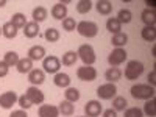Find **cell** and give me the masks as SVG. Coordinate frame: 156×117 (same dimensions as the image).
<instances>
[{
    "instance_id": "obj_1",
    "label": "cell",
    "mask_w": 156,
    "mask_h": 117,
    "mask_svg": "<svg viewBox=\"0 0 156 117\" xmlns=\"http://www.w3.org/2000/svg\"><path fill=\"white\" fill-rule=\"evenodd\" d=\"M131 97L133 98H137V100H150V98H154V87L150 86V84H133L131 89Z\"/></svg>"
},
{
    "instance_id": "obj_2",
    "label": "cell",
    "mask_w": 156,
    "mask_h": 117,
    "mask_svg": "<svg viewBox=\"0 0 156 117\" xmlns=\"http://www.w3.org/2000/svg\"><path fill=\"white\" fill-rule=\"evenodd\" d=\"M76 55L83 61L84 66H92V64L97 61V55H95V50L92 45L89 44H81L76 50Z\"/></svg>"
},
{
    "instance_id": "obj_3",
    "label": "cell",
    "mask_w": 156,
    "mask_h": 117,
    "mask_svg": "<svg viewBox=\"0 0 156 117\" xmlns=\"http://www.w3.org/2000/svg\"><path fill=\"white\" fill-rule=\"evenodd\" d=\"M144 73V64H142L140 61H128L126 66H125V78L129 81H134L137 80V78Z\"/></svg>"
},
{
    "instance_id": "obj_4",
    "label": "cell",
    "mask_w": 156,
    "mask_h": 117,
    "mask_svg": "<svg viewBox=\"0 0 156 117\" xmlns=\"http://www.w3.org/2000/svg\"><path fill=\"white\" fill-rule=\"evenodd\" d=\"M76 31L83 37H95L98 34V25L90 20H81L76 23Z\"/></svg>"
},
{
    "instance_id": "obj_5",
    "label": "cell",
    "mask_w": 156,
    "mask_h": 117,
    "mask_svg": "<svg viewBox=\"0 0 156 117\" xmlns=\"http://www.w3.org/2000/svg\"><path fill=\"white\" fill-rule=\"evenodd\" d=\"M128 58V53L125 48H114L111 53L108 55V62L111 67H119L120 64H123Z\"/></svg>"
},
{
    "instance_id": "obj_6",
    "label": "cell",
    "mask_w": 156,
    "mask_h": 117,
    "mask_svg": "<svg viewBox=\"0 0 156 117\" xmlns=\"http://www.w3.org/2000/svg\"><path fill=\"white\" fill-rule=\"evenodd\" d=\"M42 67H44L42 70L45 73H58L61 69V61L55 55H48L42 59Z\"/></svg>"
},
{
    "instance_id": "obj_7",
    "label": "cell",
    "mask_w": 156,
    "mask_h": 117,
    "mask_svg": "<svg viewBox=\"0 0 156 117\" xmlns=\"http://www.w3.org/2000/svg\"><path fill=\"white\" fill-rule=\"evenodd\" d=\"M97 95L101 100H111L117 95V86L115 83H105L97 87Z\"/></svg>"
},
{
    "instance_id": "obj_8",
    "label": "cell",
    "mask_w": 156,
    "mask_h": 117,
    "mask_svg": "<svg viewBox=\"0 0 156 117\" xmlns=\"http://www.w3.org/2000/svg\"><path fill=\"white\" fill-rule=\"evenodd\" d=\"M25 95H27V98L31 101V105H42L44 98H45L44 92L37 86H30L27 90H25Z\"/></svg>"
},
{
    "instance_id": "obj_9",
    "label": "cell",
    "mask_w": 156,
    "mask_h": 117,
    "mask_svg": "<svg viewBox=\"0 0 156 117\" xmlns=\"http://www.w3.org/2000/svg\"><path fill=\"white\" fill-rule=\"evenodd\" d=\"M17 98H19V95L14 92V90H6V92L0 94V108L11 109L17 103Z\"/></svg>"
},
{
    "instance_id": "obj_10",
    "label": "cell",
    "mask_w": 156,
    "mask_h": 117,
    "mask_svg": "<svg viewBox=\"0 0 156 117\" xmlns=\"http://www.w3.org/2000/svg\"><path fill=\"white\" fill-rule=\"evenodd\" d=\"M76 76L81 81H94L97 78V70L92 66H83L76 69Z\"/></svg>"
},
{
    "instance_id": "obj_11",
    "label": "cell",
    "mask_w": 156,
    "mask_h": 117,
    "mask_svg": "<svg viewBox=\"0 0 156 117\" xmlns=\"http://www.w3.org/2000/svg\"><path fill=\"white\" fill-rule=\"evenodd\" d=\"M86 117H98L103 112V106L98 100H89L84 106Z\"/></svg>"
},
{
    "instance_id": "obj_12",
    "label": "cell",
    "mask_w": 156,
    "mask_h": 117,
    "mask_svg": "<svg viewBox=\"0 0 156 117\" xmlns=\"http://www.w3.org/2000/svg\"><path fill=\"white\" fill-rule=\"evenodd\" d=\"M50 14H51V17L56 19V20H64L67 17V6L62 5L61 2H58V3H55L53 6H51Z\"/></svg>"
},
{
    "instance_id": "obj_13",
    "label": "cell",
    "mask_w": 156,
    "mask_h": 117,
    "mask_svg": "<svg viewBox=\"0 0 156 117\" xmlns=\"http://www.w3.org/2000/svg\"><path fill=\"white\" fill-rule=\"evenodd\" d=\"M37 115L39 117H59V109L55 105H42L37 109Z\"/></svg>"
},
{
    "instance_id": "obj_14",
    "label": "cell",
    "mask_w": 156,
    "mask_h": 117,
    "mask_svg": "<svg viewBox=\"0 0 156 117\" xmlns=\"http://www.w3.org/2000/svg\"><path fill=\"white\" fill-rule=\"evenodd\" d=\"M28 81L31 83V86H39L45 81V72L42 69H33L31 72H28Z\"/></svg>"
},
{
    "instance_id": "obj_15",
    "label": "cell",
    "mask_w": 156,
    "mask_h": 117,
    "mask_svg": "<svg viewBox=\"0 0 156 117\" xmlns=\"http://www.w3.org/2000/svg\"><path fill=\"white\" fill-rule=\"evenodd\" d=\"M27 55H28L27 58H30L31 61H41V59L45 58V47H42V45H33V47H30Z\"/></svg>"
},
{
    "instance_id": "obj_16",
    "label": "cell",
    "mask_w": 156,
    "mask_h": 117,
    "mask_svg": "<svg viewBox=\"0 0 156 117\" xmlns=\"http://www.w3.org/2000/svg\"><path fill=\"white\" fill-rule=\"evenodd\" d=\"M70 76L67 75V73H64V72H58V73H55V76H53V83H55V86H58V87H64V89H67L69 86H70Z\"/></svg>"
},
{
    "instance_id": "obj_17",
    "label": "cell",
    "mask_w": 156,
    "mask_h": 117,
    "mask_svg": "<svg viewBox=\"0 0 156 117\" xmlns=\"http://www.w3.org/2000/svg\"><path fill=\"white\" fill-rule=\"evenodd\" d=\"M39 23H36V22H27V25L23 27V36L25 37H28V39H33V37H36L37 34H39Z\"/></svg>"
},
{
    "instance_id": "obj_18",
    "label": "cell",
    "mask_w": 156,
    "mask_h": 117,
    "mask_svg": "<svg viewBox=\"0 0 156 117\" xmlns=\"http://www.w3.org/2000/svg\"><path fill=\"white\" fill-rule=\"evenodd\" d=\"M111 44L115 47V48H123L126 44H128V34L120 31V33H117V34H112L111 37Z\"/></svg>"
},
{
    "instance_id": "obj_19",
    "label": "cell",
    "mask_w": 156,
    "mask_h": 117,
    "mask_svg": "<svg viewBox=\"0 0 156 117\" xmlns=\"http://www.w3.org/2000/svg\"><path fill=\"white\" fill-rule=\"evenodd\" d=\"M31 17H33V22H36V23L44 22L48 17V11H47L45 6H36L31 12Z\"/></svg>"
},
{
    "instance_id": "obj_20",
    "label": "cell",
    "mask_w": 156,
    "mask_h": 117,
    "mask_svg": "<svg viewBox=\"0 0 156 117\" xmlns=\"http://www.w3.org/2000/svg\"><path fill=\"white\" fill-rule=\"evenodd\" d=\"M95 9H97L98 14L108 16V14H111V11H112V3L109 2V0H98V2L95 3Z\"/></svg>"
},
{
    "instance_id": "obj_21",
    "label": "cell",
    "mask_w": 156,
    "mask_h": 117,
    "mask_svg": "<svg viewBox=\"0 0 156 117\" xmlns=\"http://www.w3.org/2000/svg\"><path fill=\"white\" fill-rule=\"evenodd\" d=\"M140 19H142V22L145 23V27L154 25V22H156V12H154V9H148V8H145L144 11L140 12Z\"/></svg>"
},
{
    "instance_id": "obj_22",
    "label": "cell",
    "mask_w": 156,
    "mask_h": 117,
    "mask_svg": "<svg viewBox=\"0 0 156 117\" xmlns=\"http://www.w3.org/2000/svg\"><path fill=\"white\" fill-rule=\"evenodd\" d=\"M16 67H17L19 73H28L33 70V61L30 58H20Z\"/></svg>"
},
{
    "instance_id": "obj_23",
    "label": "cell",
    "mask_w": 156,
    "mask_h": 117,
    "mask_svg": "<svg viewBox=\"0 0 156 117\" xmlns=\"http://www.w3.org/2000/svg\"><path fill=\"white\" fill-rule=\"evenodd\" d=\"M105 78L108 80V83H115L122 78V70L119 67H109L105 72Z\"/></svg>"
},
{
    "instance_id": "obj_24",
    "label": "cell",
    "mask_w": 156,
    "mask_h": 117,
    "mask_svg": "<svg viewBox=\"0 0 156 117\" xmlns=\"http://www.w3.org/2000/svg\"><path fill=\"white\" fill-rule=\"evenodd\" d=\"M140 36L147 42H154V39H156V28H154V25L144 27V28L140 30Z\"/></svg>"
},
{
    "instance_id": "obj_25",
    "label": "cell",
    "mask_w": 156,
    "mask_h": 117,
    "mask_svg": "<svg viewBox=\"0 0 156 117\" xmlns=\"http://www.w3.org/2000/svg\"><path fill=\"white\" fill-rule=\"evenodd\" d=\"M19 55H17V51H6V53L3 55V62L6 64L8 67H16L17 66V62H19Z\"/></svg>"
},
{
    "instance_id": "obj_26",
    "label": "cell",
    "mask_w": 156,
    "mask_h": 117,
    "mask_svg": "<svg viewBox=\"0 0 156 117\" xmlns=\"http://www.w3.org/2000/svg\"><path fill=\"white\" fill-rule=\"evenodd\" d=\"M59 61L62 62V66H75V62L78 61V55H76V51L69 50L62 55V58Z\"/></svg>"
},
{
    "instance_id": "obj_27",
    "label": "cell",
    "mask_w": 156,
    "mask_h": 117,
    "mask_svg": "<svg viewBox=\"0 0 156 117\" xmlns=\"http://www.w3.org/2000/svg\"><path fill=\"white\" fill-rule=\"evenodd\" d=\"M9 22H11L12 25H14V27H16L17 30H20V28H23L25 25H27V17H25L23 12H14Z\"/></svg>"
},
{
    "instance_id": "obj_28",
    "label": "cell",
    "mask_w": 156,
    "mask_h": 117,
    "mask_svg": "<svg viewBox=\"0 0 156 117\" xmlns=\"http://www.w3.org/2000/svg\"><path fill=\"white\" fill-rule=\"evenodd\" d=\"M106 30L112 34H117V33L122 31V23L117 20V17H109L106 20Z\"/></svg>"
},
{
    "instance_id": "obj_29",
    "label": "cell",
    "mask_w": 156,
    "mask_h": 117,
    "mask_svg": "<svg viewBox=\"0 0 156 117\" xmlns=\"http://www.w3.org/2000/svg\"><path fill=\"white\" fill-rule=\"evenodd\" d=\"M2 34L6 37V39H14L17 36V28L12 25L11 22H6L2 25Z\"/></svg>"
},
{
    "instance_id": "obj_30",
    "label": "cell",
    "mask_w": 156,
    "mask_h": 117,
    "mask_svg": "<svg viewBox=\"0 0 156 117\" xmlns=\"http://www.w3.org/2000/svg\"><path fill=\"white\" fill-rule=\"evenodd\" d=\"M58 109H59V115L62 114V115L69 117V115H72V114H73L75 106H73V103H70V101H67V100H62V101L59 103Z\"/></svg>"
},
{
    "instance_id": "obj_31",
    "label": "cell",
    "mask_w": 156,
    "mask_h": 117,
    "mask_svg": "<svg viewBox=\"0 0 156 117\" xmlns=\"http://www.w3.org/2000/svg\"><path fill=\"white\" fill-rule=\"evenodd\" d=\"M64 97H66V100L67 101H70V103H75V101H78L80 100V90H78L76 87H72V86H69L67 89H66V92H64Z\"/></svg>"
},
{
    "instance_id": "obj_32",
    "label": "cell",
    "mask_w": 156,
    "mask_h": 117,
    "mask_svg": "<svg viewBox=\"0 0 156 117\" xmlns=\"http://www.w3.org/2000/svg\"><path fill=\"white\" fill-rule=\"evenodd\" d=\"M128 106V101L125 97H120V95H115L114 100H112V109L114 111H125Z\"/></svg>"
},
{
    "instance_id": "obj_33",
    "label": "cell",
    "mask_w": 156,
    "mask_h": 117,
    "mask_svg": "<svg viewBox=\"0 0 156 117\" xmlns=\"http://www.w3.org/2000/svg\"><path fill=\"white\" fill-rule=\"evenodd\" d=\"M59 36H61L59 31L56 28H53V27H48L45 30V33H44V37H45L47 42H58L59 41Z\"/></svg>"
},
{
    "instance_id": "obj_34",
    "label": "cell",
    "mask_w": 156,
    "mask_h": 117,
    "mask_svg": "<svg viewBox=\"0 0 156 117\" xmlns=\"http://www.w3.org/2000/svg\"><path fill=\"white\" fill-rule=\"evenodd\" d=\"M144 114H147L148 117H154L156 115V100L154 98H150V100H145V105H144Z\"/></svg>"
},
{
    "instance_id": "obj_35",
    "label": "cell",
    "mask_w": 156,
    "mask_h": 117,
    "mask_svg": "<svg viewBox=\"0 0 156 117\" xmlns=\"http://www.w3.org/2000/svg\"><path fill=\"white\" fill-rule=\"evenodd\" d=\"M92 2L90 0H80V2L76 3V11L80 12V14H87V12L92 9Z\"/></svg>"
},
{
    "instance_id": "obj_36",
    "label": "cell",
    "mask_w": 156,
    "mask_h": 117,
    "mask_svg": "<svg viewBox=\"0 0 156 117\" xmlns=\"http://www.w3.org/2000/svg\"><path fill=\"white\" fill-rule=\"evenodd\" d=\"M131 19H133V14H131V11H129V9H120L119 14H117V20H119L122 25L123 23H129Z\"/></svg>"
},
{
    "instance_id": "obj_37",
    "label": "cell",
    "mask_w": 156,
    "mask_h": 117,
    "mask_svg": "<svg viewBox=\"0 0 156 117\" xmlns=\"http://www.w3.org/2000/svg\"><path fill=\"white\" fill-rule=\"evenodd\" d=\"M61 22H62V30H66V31L76 30V22H75L73 17H66V19L61 20Z\"/></svg>"
},
{
    "instance_id": "obj_38",
    "label": "cell",
    "mask_w": 156,
    "mask_h": 117,
    "mask_svg": "<svg viewBox=\"0 0 156 117\" xmlns=\"http://www.w3.org/2000/svg\"><path fill=\"white\" fill-rule=\"evenodd\" d=\"M123 112H125V115H123V117H144V112H142V109H140V108H137V106L126 108Z\"/></svg>"
},
{
    "instance_id": "obj_39",
    "label": "cell",
    "mask_w": 156,
    "mask_h": 117,
    "mask_svg": "<svg viewBox=\"0 0 156 117\" xmlns=\"http://www.w3.org/2000/svg\"><path fill=\"white\" fill-rule=\"evenodd\" d=\"M17 103H19V106H20V109H23V111H27V109H30L33 105H31V101L27 98V95H20L19 98H17Z\"/></svg>"
},
{
    "instance_id": "obj_40",
    "label": "cell",
    "mask_w": 156,
    "mask_h": 117,
    "mask_svg": "<svg viewBox=\"0 0 156 117\" xmlns=\"http://www.w3.org/2000/svg\"><path fill=\"white\" fill-rule=\"evenodd\" d=\"M8 72H9V67L6 66V64H5L3 61H0V78L6 76V75H8Z\"/></svg>"
},
{
    "instance_id": "obj_41",
    "label": "cell",
    "mask_w": 156,
    "mask_h": 117,
    "mask_svg": "<svg viewBox=\"0 0 156 117\" xmlns=\"http://www.w3.org/2000/svg\"><path fill=\"white\" fill-rule=\"evenodd\" d=\"M147 80H148V84L154 87V84H156V70H151V72L148 73Z\"/></svg>"
},
{
    "instance_id": "obj_42",
    "label": "cell",
    "mask_w": 156,
    "mask_h": 117,
    "mask_svg": "<svg viewBox=\"0 0 156 117\" xmlns=\"http://www.w3.org/2000/svg\"><path fill=\"white\" fill-rule=\"evenodd\" d=\"M9 117H28L27 111H23V109H17V111H12L9 114Z\"/></svg>"
},
{
    "instance_id": "obj_43",
    "label": "cell",
    "mask_w": 156,
    "mask_h": 117,
    "mask_svg": "<svg viewBox=\"0 0 156 117\" xmlns=\"http://www.w3.org/2000/svg\"><path fill=\"white\" fill-rule=\"evenodd\" d=\"M101 117H117V111H114L112 108L105 109V111H103V115H101Z\"/></svg>"
},
{
    "instance_id": "obj_44",
    "label": "cell",
    "mask_w": 156,
    "mask_h": 117,
    "mask_svg": "<svg viewBox=\"0 0 156 117\" xmlns=\"http://www.w3.org/2000/svg\"><path fill=\"white\" fill-rule=\"evenodd\" d=\"M145 3L148 5V9H154V6H156V2H154V0H151V2H150V0H147Z\"/></svg>"
},
{
    "instance_id": "obj_45",
    "label": "cell",
    "mask_w": 156,
    "mask_h": 117,
    "mask_svg": "<svg viewBox=\"0 0 156 117\" xmlns=\"http://www.w3.org/2000/svg\"><path fill=\"white\" fill-rule=\"evenodd\" d=\"M5 5H6V0H0V8L5 6Z\"/></svg>"
},
{
    "instance_id": "obj_46",
    "label": "cell",
    "mask_w": 156,
    "mask_h": 117,
    "mask_svg": "<svg viewBox=\"0 0 156 117\" xmlns=\"http://www.w3.org/2000/svg\"><path fill=\"white\" fill-rule=\"evenodd\" d=\"M0 34H2V27H0Z\"/></svg>"
},
{
    "instance_id": "obj_47",
    "label": "cell",
    "mask_w": 156,
    "mask_h": 117,
    "mask_svg": "<svg viewBox=\"0 0 156 117\" xmlns=\"http://www.w3.org/2000/svg\"><path fill=\"white\" fill-rule=\"evenodd\" d=\"M78 117H86V115H78Z\"/></svg>"
}]
</instances>
